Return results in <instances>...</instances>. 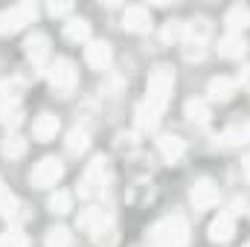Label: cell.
I'll use <instances>...</instances> for the list:
<instances>
[{
	"instance_id": "6da1fadb",
	"label": "cell",
	"mask_w": 250,
	"mask_h": 247,
	"mask_svg": "<svg viewBox=\"0 0 250 247\" xmlns=\"http://www.w3.org/2000/svg\"><path fill=\"white\" fill-rule=\"evenodd\" d=\"M151 239H154V245H160V247H184L189 242V224L181 215L163 218V221L154 224Z\"/></svg>"
},
{
	"instance_id": "7a4b0ae2",
	"label": "cell",
	"mask_w": 250,
	"mask_h": 247,
	"mask_svg": "<svg viewBox=\"0 0 250 247\" xmlns=\"http://www.w3.org/2000/svg\"><path fill=\"white\" fill-rule=\"evenodd\" d=\"M146 90H148V102L151 105L166 108V102L172 99V90H175V70L166 67V64L154 67L151 76H148V87Z\"/></svg>"
},
{
	"instance_id": "3957f363",
	"label": "cell",
	"mask_w": 250,
	"mask_h": 247,
	"mask_svg": "<svg viewBox=\"0 0 250 247\" xmlns=\"http://www.w3.org/2000/svg\"><path fill=\"white\" fill-rule=\"evenodd\" d=\"M38 15L35 3H18L12 9H3L0 12V35H12V32H21L26 23H32Z\"/></svg>"
},
{
	"instance_id": "277c9868",
	"label": "cell",
	"mask_w": 250,
	"mask_h": 247,
	"mask_svg": "<svg viewBox=\"0 0 250 247\" xmlns=\"http://www.w3.org/2000/svg\"><path fill=\"white\" fill-rule=\"evenodd\" d=\"M108 175H111L108 157H96V160L87 166V172H84V178H82V184H79V195H82V198L96 195L102 186L108 184Z\"/></svg>"
},
{
	"instance_id": "5b68a950",
	"label": "cell",
	"mask_w": 250,
	"mask_h": 247,
	"mask_svg": "<svg viewBox=\"0 0 250 247\" xmlns=\"http://www.w3.org/2000/svg\"><path fill=\"white\" fill-rule=\"evenodd\" d=\"M62 175H64L62 160H56V157H44V160L32 169L29 184L35 186V189H50V186H56L59 181H62Z\"/></svg>"
},
{
	"instance_id": "8992f818",
	"label": "cell",
	"mask_w": 250,
	"mask_h": 247,
	"mask_svg": "<svg viewBox=\"0 0 250 247\" xmlns=\"http://www.w3.org/2000/svg\"><path fill=\"white\" fill-rule=\"evenodd\" d=\"M47 76H50V84L59 93H70L76 87V79H79V73H76V67H73L70 59H56V62L50 64Z\"/></svg>"
},
{
	"instance_id": "52a82bcc",
	"label": "cell",
	"mask_w": 250,
	"mask_h": 247,
	"mask_svg": "<svg viewBox=\"0 0 250 247\" xmlns=\"http://www.w3.org/2000/svg\"><path fill=\"white\" fill-rule=\"evenodd\" d=\"M189 201H192V206L198 212L212 209L218 204V186L212 184V181H198V184L192 186V192H189Z\"/></svg>"
},
{
	"instance_id": "ba28073f",
	"label": "cell",
	"mask_w": 250,
	"mask_h": 247,
	"mask_svg": "<svg viewBox=\"0 0 250 247\" xmlns=\"http://www.w3.org/2000/svg\"><path fill=\"white\" fill-rule=\"evenodd\" d=\"M111 44L108 41H90L87 44V50H84V62L90 64L93 70H108V64H111Z\"/></svg>"
},
{
	"instance_id": "9c48e42d",
	"label": "cell",
	"mask_w": 250,
	"mask_h": 247,
	"mask_svg": "<svg viewBox=\"0 0 250 247\" xmlns=\"http://www.w3.org/2000/svg\"><path fill=\"white\" fill-rule=\"evenodd\" d=\"M123 29L125 32H148V29H151V15H148V9H143V6L125 9Z\"/></svg>"
},
{
	"instance_id": "30bf717a",
	"label": "cell",
	"mask_w": 250,
	"mask_h": 247,
	"mask_svg": "<svg viewBox=\"0 0 250 247\" xmlns=\"http://www.w3.org/2000/svg\"><path fill=\"white\" fill-rule=\"evenodd\" d=\"M26 56H29V62L32 64H41L47 56H50V38L44 35V32H32L29 38H26Z\"/></svg>"
},
{
	"instance_id": "8fae6325",
	"label": "cell",
	"mask_w": 250,
	"mask_h": 247,
	"mask_svg": "<svg viewBox=\"0 0 250 247\" xmlns=\"http://www.w3.org/2000/svg\"><path fill=\"white\" fill-rule=\"evenodd\" d=\"M236 236V221H233V215H218L212 224H209V239L212 242H218V245H224V242H230Z\"/></svg>"
},
{
	"instance_id": "7c38bea8",
	"label": "cell",
	"mask_w": 250,
	"mask_h": 247,
	"mask_svg": "<svg viewBox=\"0 0 250 247\" xmlns=\"http://www.w3.org/2000/svg\"><path fill=\"white\" fill-rule=\"evenodd\" d=\"M207 93H209V99H215V102H227V99H233V93H236V82L227 79V76H215V79H209Z\"/></svg>"
},
{
	"instance_id": "4fadbf2b",
	"label": "cell",
	"mask_w": 250,
	"mask_h": 247,
	"mask_svg": "<svg viewBox=\"0 0 250 247\" xmlns=\"http://www.w3.org/2000/svg\"><path fill=\"white\" fill-rule=\"evenodd\" d=\"M32 134H35L38 143H50V140L59 134V117H53V114H41V117L32 123Z\"/></svg>"
},
{
	"instance_id": "5bb4252c",
	"label": "cell",
	"mask_w": 250,
	"mask_h": 247,
	"mask_svg": "<svg viewBox=\"0 0 250 247\" xmlns=\"http://www.w3.org/2000/svg\"><path fill=\"white\" fill-rule=\"evenodd\" d=\"M160 111H163V108L151 105L148 99L140 102V105H137V125H140L143 131H154V128L160 125Z\"/></svg>"
},
{
	"instance_id": "9a60e30c",
	"label": "cell",
	"mask_w": 250,
	"mask_h": 247,
	"mask_svg": "<svg viewBox=\"0 0 250 247\" xmlns=\"http://www.w3.org/2000/svg\"><path fill=\"white\" fill-rule=\"evenodd\" d=\"M157 145H160V154H163L166 163H178V160L184 157V151H187L184 140H181V137H172V134H169V137H160Z\"/></svg>"
},
{
	"instance_id": "2e32d148",
	"label": "cell",
	"mask_w": 250,
	"mask_h": 247,
	"mask_svg": "<svg viewBox=\"0 0 250 247\" xmlns=\"http://www.w3.org/2000/svg\"><path fill=\"white\" fill-rule=\"evenodd\" d=\"M245 50H248V44H245V38L242 35H227V38H221L218 41V53L224 56V59H242L245 56Z\"/></svg>"
},
{
	"instance_id": "e0dca14e",
	"label": "cell",
	"mask_w": 250,
	"mask_h": 247,
	"mask_svg": "<svg viewBox=\"0 0 250 247\" xmlns=\"http://www.w3.org/2000/svg\"><path fill=\"white\" fill-rule=\"evenodd\" d=\"M105 221H111V215H108L105 209H87V212L79 215V227H82L84 233H90V236H93Z\"/></svg>"
},
{
	"instance_id": "ac0fdd59",
	"label": "cell",
	"mask_w": 250,
	"mask_h": 247,
	"mask_svg": "<svg viewBox=\"0 0 250 247\" xmlns=\"http://www.w3.org/2000/svg\"><path fill=\"white\" fill-rule=\"evenodd\" d=\"M224 23L230 26V32H233V35H242V29L250 26V9H248V6H233V9L227 12Z\"/></svg>"
},
{
	"instance_id": "d6986e66",
	"label": "cell",
	"mask_w": 250,
	"mask_h": 247,
	"mask_svg": "<svg viewBox=\"0 0 250 247\" xmlns=\"http://www.w3.org/2000/svg\"><path fill=\"white\" fill-rule=\"evenodd\" d=\"M250 140V123H236L221 134V145H242Z\"/></svg>"
},
{
	"instance_id": "ffe728a7",
	"label": "cell",
	"mask_w": 250,
	"mask_h": 247,
	"mask_svg": "<svg viewBox=\"0 0 250 247\" xmlns=\"http://www.w3.org/2000/svg\"><path fill=\"white\" fill-rule=\"evenodd\" d=\"M64 35H67V41H87L90 38V23L84 18H70L64 23Z\"/></svg>"
},
{
	"instance_id": "44dd1931",
	"label": "cell",
	"mask_w": 250,
	"mask_h": 247,
	"mask_svg": "<svg viewBox=\"0 0 250 247\" xmlns=\"http://www.w3.org/2000/svg\"><path fill=\"white\" fill-rule=\"evenodd\" d=\"M187 120L192 125H207L209 123V105L204 99H189L187 102Z\"/></svg>"
},
{
	"instance_id": "7402d4cb",
	"label": "cell",
	"mask_w": 250,
	"mask_h": 247,
	"mask_svg": "<svg viewBox=\"0 0 250 247\" xmlns=\"http://www.w3.org/2000/svg\"><path fill=\"white\" fill-rule=\"evenodd\" d=\"M209 21H204V18H198V21H189L187 23V41L192 44H204V38L209 35Z\"/></svg>"
},
{
	"instance_id": "603a6c76",
	"label": "cell",
	"mask_w": 250,
	"mask_h": 247,
	"mask_svg": "<svg viewBox=\"0 0 250 247\" xmlns=\"http://www.w3.org/2000/svg\"><path fill=\"white\" fill-rule=\"evenodd\" d=\"M90 145V134L84 131V128H73L70 134H67V148L73 151V154H79V151H84Z\"/></svg>"
},
{
	"instance_id": "cb8c5ba5",
	"label": "cell",
	"mask_w": 250,
	"mask_h": 247,
	"mask_svg": "<svg viewBox=\"0 0 250 247\" xmlns=\"http://www.w3.org/2000/svg\"><path fill=\"white\" fill-rule=\"evenodd\" d=\"M23 120V111H21V105L18 102H9V105H3L0 108V123L6 125V128H18Z\"/></svg>"
},
{
	"instance_id": "d4e9b609",
	"label": "cell",
	"mask_w": 250,
	"mask_h": 247,
	"mask_svg": "<svg viewBox=\"0 0 250 247\" xmlns=\"http://www.w3.org/2000/svg\"><path fill=\"white\" fill-rule=\"evenodd\" d=\"M73 236L67 227H50L47 230V247H70Z\"/></svg>"
},
{
	"instance_id": "484cf974",
	"label": "cell",
	"mask_w": 250,
	"mask_h": 247,
	"mask_svg": "<svg viewBox=\"0 0 250 247\" xmlns=\"http://www.w3.org/2000/svg\"><path fill=\"white\" fill-rule=\"evenodd\" d=\"M96 245H102V247H111L114 242H117V227H114V221H105L93 236H90Z\"/></svg>"
},
{
	"instance_id": "4316f807",
	"label": "cell",
	"mask_w": 250,
	"mask_h": 247,
	"mask_svg": "<svg viewBox=\"0 0 250 247\" xmlns=\"http://www.w3.org/2000/svg\"><path fill=\"white\" fill-rule=\"evenodd\" d=\"M73 209V198L67 195V192H56L53 198H50V212H56V215H67Z\"/></svg>"
},
{
	"instance_id": "83f0119b",
	"label": "cell",
	"mask_w": 250,
	"mask_h": 247,
	"mask_svg": "<svg viewBox=\"0 0 250 247\" xmlns=\"http://www.w3.org/2000/svg\"><path fill=\"white\" fill-rule=\"evenodd\" d=\"M187 38V23L184 21H169L163 26V41H181Z\"/></svg>"
},
{
	"instance_id": "f1b7e54d",
	"label": "cell",
	"mask_w": 250,
	"mask_h": 247,
	"mask_svg": "<svg viewBox=\"0 0 250 247\" xmlns=\"http://www.w3.org/2000/svg\"><path fill=\"white\" fill-rule=\"evenodd\" d=\"M15 206H18L15 195H12V192L3 186V181H0V215H6V218H9V215L15 212Z\"/></svg>"
},
{
	"instance_id": "f546056e",
	"label": "cell",
	"mask_w": 250,
	"mask_h": 247,
	"mask_svg": "<svg viewBox=\"0 0 250 247\" xmlns=\"http://www.w3.org/2000/svg\"><path fill=\"white\" fill-rule=\"evenodd\" d=\"M23 151H26V140H21V137H9L3 143V154L6 157H21Z\"/></svg>"
},
{
	"instance_id": "4dcf8cb0",
	"label": "cell",
	"mask_w": 250,
	"mask_h": 247,
	"mask_svg": "<svg viewBox=\"0 0 250 247\" xmlns=\"http://www.w3.org/2000/svg\"><path fill=\"white\" fill-rule=\"evenodd\" d=\"M23 87V82L21 79H12V82H3L0 84V93H3V99H9V102H15L18 99V90Z\"/></svg>"
},
{
	"instance_id": "1f68e13d",
	"label": "cell",
	"mask_w": 250,
	"mask_h": 247,
	"mask_svg": "<svg viewBox=\"0 0 250 247\" xmlns=\"http://www.w3.org/2000/svg\"><path fill=\"white\" fill-rule=\"evenodd\" d=\"M0 247H26V236L23 233H3Z\"/></svg>"
},
{
	"instance_id": "d6a6232c",
	"label": "cell",
	"mask_w": 250,
	"mask_h": 247,
	"mask_svg": "<svg viewBox=\"0 0 250 247\" xmlns=\"http://www.w3.org/2000/svg\"><path fill=\"white\" fill-rule=\"evenodd\" d=\"M204 56V47L201 44H192V41H187V59L192 62V59H201Z\"/></svg>"
},
{
	"instance_id": "836d02e7",
	"label": "cell",
	"mask_w": 250,
	"mask_h": 247,
	"mask_svg": "<svg viewBox=\"0 0 250 247\" xmlns=\"http://www.w3.org/2000/svg\"><path fill=\"white\" fill-rule=\"evenodd\" d=\"M47 9H50V15L56 18V15H67V12H70V3H50Z\"/></svg>"
},
{
	"instance_id": "e575fe53",
	"label": "cell",
	"mask_w": 250,
	"mask_h": 247,
	"mask_svg": "<svg viewBox=\"0 0 250 247\" xmlns=\"http://www.w3.org/2000/svg\"><path fill=\"white\" fill-rule=\"evenodd\" d=\"M245 175H248V178H250V157H248V160H245Z\"/></svg>"
},
{
	"instance_id": "d590c367",
	"label": "cell",
	"mask_w": 250,
	"mask_h": 247,
	"mask_svg": "<svg viewBox=\"0 0 250 247\" xmlns=\"http://www.w3.org/2000/svg\"><path fill=\"white\" fill-rule=\"evenodd\" d=\"M245 247H250V242H248V245H245Z\"/></svg>"
}]
</instances>
